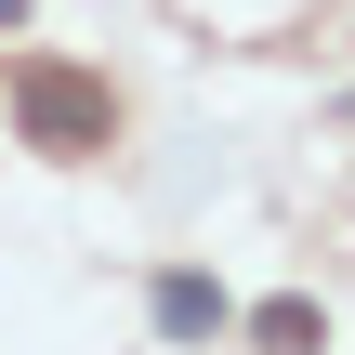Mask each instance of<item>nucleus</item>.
<instances>
[{
	"label": "nucleus",
	"mask_w": 355,
	"mask_h": 355,
	"mask_svg": "<svg viewBox=\"0 0 355 355\" xmlns=\"http://www.w3.org/2000/svg\"><path fill=\"white\" fill-rule=\"evenodd\" d=\"M13 119H26V145H53V158H92L105 132H119V105H105V79L92 66H13Z\"/></svg>",
	"instance_id": "f257e3e1"
},
{
	"label": "nucleus",
	"mask_w": 355,
	"mask_h": 355,
	"mask_svg": "<svg viewBox=\"0 0 355 355\" xmlns=\"http://www.w3.org/2000/svg\"><path fill=\"white\" fill-rule=\"evenodd\" d=\"M158 329H171V343H211V329H224V290H211L198 263H171V277H158Z\"/></svg>",
	"instance_id": "f03ea898"
},
{
	"label": "nucleus",
	"mask_w": 355,
	"mask_h": 355,
	"mask_svg": "<svg viewBox=\"0 0 355 355\" xmlns=\"http://www.w3.org/2000/svg\"><path fill=\"white\" fill-rule=\"evenodd\" d=\"M250 343H263V355H316L329 329H316V303L290 290V303H263V316H250Z\"/></svg>",
	"instance_id": "7ed1b4c3"
},
{
	"label": "nucleus",
	"mask_w": 355,
	"mask_h": 355,
	"mask_svg": "<svg viewBox=\"0 0 355 355\" xmlns=\"http://www.w3.org/2000/svg\"><path fill=\"white\" fill-rule=\"evenodd\" d=\"M13 13H26V0H0V26H13Z\"/></svg>",
	"instance_id": "20e7f679"
}]
</instances>
